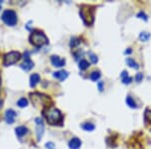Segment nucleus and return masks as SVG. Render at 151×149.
Masks as SVG:
<instances>
[{
	"instance_id": "nucleus-1",
	"label": "nucleus",
	"mask_w": 151,
	"mask_h": 149,
	"mask_svg": "<svg viewBox=\"0 0 151 149\" xmlns=\"http://www.w3.org/2000/svg\"><path fill=\"white\" fill-rule=\"evenodd\" d=\"M43 115L47 118V121L50 125H58V124H62L63 120H64V117L63 114L60 113V111L55 107H50L47 108V110L43 111Z\"/></svg>"
},
{
	"instance_id": "nucleus-2",
	"label": "nucleus",
	"mask_w": 151,
	"mask_h": 149,
	"mask_svg": "<svg viewBox=\"0 0 151 149\" xmlns=\"http://www.w3.org/2000/svg\"><path fill=\"white\" fill-rule=\"evenodd\" d=\"M29 41L32 45L36 48H40L48 43L47 36L42 32V31H35L29 36Z\"/></svg>"
},
{
	"instance_id": "nucleus-3",
	"label": "nucleus",
	"mask_w": 151,
	"mask_h": 149,
	"mask_svg": "<svg viewBox=\"0 0 151 149\" xmlns=\"http://www.w3.org/2000/svg\"><path fill=\"white\" fill-rule=\"evenodd\" d=\"M1 19L6 25L8 26H14L17 23V14L12 9H7L2 13Z\"/></svg>"
},
{
	"instance_id": "nucleus-4",
	"label": "nucleus",
	"mask_w": 151,
	"mask_h": 149,
	"mask_svg": "<svg viewBox=\"0 0 151 149\" xmlns=\"http://www.w3.org/2000/svg\"><path fill=\"white\" fill-rule=\"evenodd\" d=\"M21 60V53L19 52H9L7 53L6 55H4L3 58V65L5 67H9V66H12L14 63H18L19 60Z\"/></svg>"
},
{
	"instance_id": "nucleus-5",
	"label": "nucleus",
	"mask_w": 151,
	"mask_h": 149,
	"mask_svg": "<svg viewBox=\"0 0 151 149\" xmlns=\"http://www.w3.org/2000/svg\"><path fill=\"white\" fill-rule=\"evenodd\" d=\"M80 15H81V17L83 19V21L85 22V24H87V25H90L91 22H90L89 18L91 19V21L93 22L94 20V10L93 9H85L84 7L80 10Z\"/></svg>"
},
{
	"instance_id": "nucleus-6",
	"label": "nucleus",
	"mask_w": 151,
	"mask_h": 149,
	"mask_svg": "<svg viewBox=\"0 0 151 149\" xmlns=\"http://www.w3.org/2000/svg\"><path fill=\"white\" fill-rule=\"evenodd\" d=\"M35 124H36V137L37 140H40L41 137L43 135V132H45V125H43V122L41 118H35Z\"/></svg>"
},
{
	"instance_id": "nucleus-7",
	"label": "nucleus",
	"mask_w": 151,
	"mask_h": 149,
	"mask_svg": "<svg viewBox=\"0 0 151 149\" xmlns=\"http://www.w3.org/2000/svg\"><path fill=\"white\" fill-rule=\"evenodd\" d=\"M50 62H52V66L55 68H62L65 65V60L62 58L58 55H52L50 57Z\"/></svg>"
},
{
	"instance_id": "nucleus-8",
	"label": "nucleus",
	"mask_w": 151,
	"mask_h": 149,
	"mask_svg": "<svg viewBox=\"0 0 151 149\" xmlns=\"http://www.w3.org/2000/svg\"><path fill=\"white\" fill-rule=\"evenodd\" d=\"M33 65H35V63H33L32 60H31L30 58H29L28 53H25V58H24V62H23L22 63H21V66H20L21 69L27 72V71L32 69V68H33Z\"/></svg>"
},
{
	"instance_id": "nucleus-9",
	"label": "nucleus",
	"mask_w": 151,
	"mask_h": 149,
	"mask_svg": "<svg viewBox=\"0 0 151 149\" xmlns=\"http://www.w3.org/2000/svg\"><path fill=\"white\" fill-rule=\"evenodd\" d=\"M15 117H16V113L12 109L7 110L5 112V115H4V119H5L6 123L8 124H13L14 120H15Z\"/></svg>"
},
{
	"instance_id": "nucleus-10",
	"label": "nucleus",
	"mask_w": 151,
	"mask_h": 149,
	"mask_svg": "<svg viewBox=\"0 0 151 149\" xmlns=\"http://www.w3.org/2000/svg\"><path fill=\"white\" fill-rule=\"evenodd\" d=\"M53 78H55L57 80L60 81V82H63V81H65V79H67L68 77H69V73L67 72V71H58V72H55L52 74Z\"/></svg>"
},
{
	"instance_id": "nucleus-11",
	"label": "nucleus",
	"mask_w": 151,
	"mask_h": 149,
	"mask_svg": "<svg viewBox=\"0 0 151 149\" xmlns=\"http://www.w3.org/2000/svg\"><path fill=\"white\" fill-rule=\"evenodd\" d=\"M82 145V141L80 140L78 137H74L70 140L69 142V147L70 149H79Z\"/></svg>"
},
{
	"instance_id": "nucleus-12",
	"label": "nucleus",
	"mask_w": 151,
	"mask_h": 149,
	"mask_svg": "<svg viewBox=\"0 0 151 149\" xmlns=\"http://www.w3.org/2000/svg\"><path fill=\"white\" fill-rule=\"evenodd\" d=\"M40 82V77L38 74H32L30 76V79H29V85H30L31 88H35Z\"/></svg>"
},
{
	"instance_id": "nucleus-13",
	"label": "nucleus",
	"mask_w": 151,
	"mask_h": 149,
	"mask_svg": "<svg viewBox=\"0 0 151 149\" xmlns=\"http://www.w3.org/2000/svg\"><path fill=\"white\" fill-rule=\"evenodd\" d=\"M28 132V129L24 126H18L17 128H15V134L18 137H23L24 135H26Z\"/></svg>"
},
{
	"instance_id": "nucleus-14",
	"label": "nucleus",
	"mask_w": 151,
	"mask_h": 149,
	"mask_svg": "<svg viewBox=\"0 0 151 149\" xmlns=\"http://www.w3.org/2000/svg\"><path fill=\"white\" fill-rule=\"evenodd\" d=\"M120 77H121V80H122V83H123V84H125V85L130 84L131 81H132V79H131V78L129 77L128 73L126 72V71H123L122 74H121Z\"/></svg>"
},
{
	"instance_id": "nucleus-15",
	"label": "nucleus",
	"mask_w": 151,
	"mask_h": 149,
	"mask_svg": "<svg viewBox=\"0 0 151 149\" xmlns=\"http://www.w3.org/2000/svg\"><path fill=\"white\" fill-rule=\"evenodd\" d=\"M126 63H127V65L129 66V67L132 68V69H139V66H138V63H136L133 58H126Z\"/></svg>"
},
{
	"instance_id": "nucleus-16",
	"label": "nucleus",
	"mask_w": 151,
	"mask_h": 149,
	"mask_svg": "<svg viewBox=\"0 0 151 149\" xmlns=\"http://www.w3.org/2000/svg\"><path fill=\"white\" fill-rule=\"evenodd\" d=\"M82 128L84 129L85 131H93L95 129V125L92 124L91 122H86L82 125Z\"/></svg>"
},
{
	"instance_id": "nucleus-17",
	"label": "nucleus",
	"mask_w": 151,
	"mask_h": 149,
	"mask_svg": "<svg viewBox=\"0 0 151 149\" xmlns=\"http://www.w3.org/2000/svg\"><path fill=\"white\" fill-rule=\"evenodd\" d=\"M27 105H28V101L26 98H20L17 101V106L19 108H25Z\"/></svg>"
},
{
	"instance_id": "nucleus-18",
	"label": "nucleus",
	"mask_w": 151,
	"mask_h": 149,
	"mask_svg": "<svg viewBox=\"0 0 151 149\" xmlns=\"http://www.w3.org/2000/svg\"><path fill=\"white\" fill-rule=\"evenodd\" d=\"M126 103H127V105H128L129 107H130V108H133V109L137 108V105H136L135 101L133 100V98H132V97L128 96V97H127V99H126Z\"/></svg>"
},
{
	"instance_id": "nucleus-19",
	"label": "nucleus",
	"mask_w": 151,
	"mask_h": 149,
	"mask_svg": "<svg viewBox=\"0 0 151 149\" xmlns=\"http://www.w3.org/2000/svg\"><path fill=\"white\" fill-rule=\"evenodd\" d=\"M89 67H90V63H88L86 60H80V63H79V68H80V70H81V71H85V70H87Z\"/></svg>"
},
{
	"instance_id": "nucleus-20",
	"label": "nucleus",
	"mask_w": 151,
	"mask_h": 149,
	"mask_svg": "<svg viewBox=\"0 0 151 149\" xmlns=\"http://www.w3.org/2000/svg\"><path fill=\"white\" fill-rule=\"evenodd\" d=\"M149 38H150V33H148V32H141L140 33V35H139V40L141 41H143V42H145V41H148L149 40Z\"/></svg>"
},
{
	"instance_id": "nucleus-21",
	"label": "nucleus",
	"mask_w": 151,
	"mask_h": 149,
	"mask_svg": "<svg viewBox=\"0 0 151 149\" xmlns=\"http://www.w3.org/2000/svg\"><path fill=\"white\" fill-rule=\"evenodd\" d=\"M100 78H101V74H100V72H97V71H95V72H93L90 75V79L94 81V82H97Z\"/></svg>"
},
{
	"instance_id": "nucleus-22",
	"label": "nucleus",
	"mask_w": 151,
	"mask_h": 149,
	"mask_svg": "<svg viewBox=\"0 0 151 149\" xmlns=\"http://www.w3.org/2000/svg\"><path fill=\"white\" fill-rule=\"evenodd\" d=\"M89 58H90V60H91L92 63H98V57H97L95 53H89Z\"/></svg>"
},
{
	"instance_id": "nucleus-23",
	"label": "nucleus",
	"mask_w": 151,
	"mask_h": 149,
	"mask_svg": "<svg viewBox=\"0 0 151 149\" xmlns=\"http://www.w3.org/2000/svg\"><path fill=\"white\" fill-rule=\"evenodd\" d=\"M80 42H81V40H80L79 38L73 37L72 40H70V46H72V48H75V46L79 45H80Z\"/></svg>"
},
{
	"instance_id": "nucleus-24",
	"label": "nucleus",
	"mask_w": 151,
	"mask_h": 149,
	"mask_svg": "<svg viewBox=\"0 0 151 149\" xmlns=\"http://www.w3.org/2000/svg\"><path fill=\"white\" fill-rule=\"evenodd\" d=\"M136 16H137L138 18H141V19H143V20H147V15L144 13L143 11H140V12H138L137 14H136Z\"/></svg>"
},
{
	"instance_id": "nucleus-25",
	"label": "nucleus",
	"mask_w": 151,
	"mask_h": 149,
	"mask_svg": "<svg viewBox=\"0 0 151 149\" xmlns=\"http://www.w3.org/2000/svg\"><path fill=\"white\" fill-rule=\"evenodd\" d=\"M145 119L147 121L151 122V110H146V112H145Z\"/></svg>"
},
{
	"instance_id": "nucleus-26",
	"label": "nucleus",
	"mask_w": 151,
	"mask_h": 149,
	"mask_svg": "<svg viewBox=\"0 0 151 149\" xmlns=\"http://www.w3.org/2000/svg\"><path fill=\"white\" fill-rule=\"evenodd\" d=\"M142 79H143V74L142 73H138L137 75L135 76V80H136V82H141L142 81Z\"/></svg>"
},
{
	"instance_id": "nucleus-27",
	"label": "nucleus",
	"mask_w": 151,
	"mask_h": 149,
	"mask_svg": "<svg viewBox=\"0 0 151 149\" xmlns=\"http://www.w3.org/2000/svg\"><path fill=\"white\" fill-rule=\"evenodd\" d=\"M45 147H47V149H55V144H53L52 142H48L45 144Z\"/></svg>"
},
{
	"instance_id": "nucleus-28",
	"label": "nucleus",
	"mask_w": 151,
	"mask_h": 149,
	"mask_svg": "<svg viewBox=\"0 0 151 149\" xmlns=\"http://www.w3.org/2000/svg\"><path fill=\"white\" fill-rule=\"evenodd\" d=\"M103 82H100L99 84H98V87H99V90L100 91H103Z\"/></svg>"
},
{
	"instance_id": "nucleus-29",
	"label": "nucleus",
	"mask_w": 151,
	"mask_h": 149,
	"mask_svg": "<svg viewBox=\"0 0 151 149\" xmlns=\"http://www.w3.org/2000/svg\"><path fill=\"white\" fill-rule=\"evenodd\" d=\"M132 53V50H131V48H128V50H126L125 53Z\"/></svg>"
},
{
	"instance_id": "nucleus-30",
	"label": "nucleus",
	"mask_w": 151,
	"mask_h": 149,
	"mask_svg": "<svg viewBox=\"0 0 151 149\" xmlns=\"http://www.w3.org/2000/svg\"><path fill=\"white\" fill-rule=\"evenodd\" d=\"M0 9H1V2H0Z\"/></svg>"
},
{
	"instance_id": "nucleus-31",
	"label": "nucleus",
	"mask_w": 151,
	"mask_h": 149,
	"mask_svg": "<svg viewBox=\"0 0 151 149\" xmlns=\"http://www.w3.org/2000/svg\"><path fill=\"white\" fill-rule=\"evenodd\" d=\"M0 105H1V100H0Z\"/></svg>"
}]
</instances>
